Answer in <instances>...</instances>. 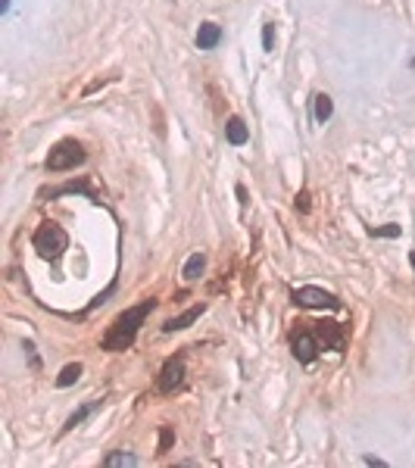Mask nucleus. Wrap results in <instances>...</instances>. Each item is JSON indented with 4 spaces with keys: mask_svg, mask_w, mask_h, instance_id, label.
<instances>
[{
    "mask_svg": "<svg viewBox=\"0 0 415 468\" xmlns=\"http://www.w3.org/2000/svg\"><path fill=\"white\" fill-rule=\"evenodd\" d=\"M372 238H400V225H384V228H372Z\"/></svg>",
    "mask_w": 415,
    "mask_h": 468,
    "instance_id": "obj_17",
    "label": "nucleus"
},
{
    "mask_svg": "<svg viewBox=\"0 0 415 468\" xmlns=\"http://www.w3.org/2000/svg\"><path fill=\"white\" fill-rule=\"evenodd\" d=\"M203 312H206V306H191L187 312H182V316H175V318H169L166 325H162V331L166 334H175V331H184V328H191V322H197V318L203 316Z\"/></svg>",
    "mask_w": 415,
    "mask_h": 468,
    "instance_id": "obj_7",
    "label": "nucleus"
},
{
    "mask_svg": "<svg viewBox=\"0 0 415 468\" xmlns=\"http://www.w3.org/2000/svg\"><path fill=\"white\" fill-rule=\"evenodd\" d=\"M334 116V100L328 94H316V122H328Z\"/></svg>",
    "mask_w": 415,
    "mask_h": 468,
    "instance_id": "obj_13",
    "label": "nucleus"
},
{
    "mask_svg": "<svg viewBox=\"0 0 415 468\" xmlns=\"http://www.w3.org/2000/svg\"><path fill=\"white\" fill-rule=\"evenodd\" d=\"M31 244H35V250L44 256V260H60V256L69 250V238L57 222H44V225H38L35 234H31Z\"/></svg>",
    "mask_w": 415,
    "mask_h": 468,
    "instance_id": "obj_2",
    "label": "nucleus"
},
{
    "mask_svg": "<svg viewBox=\"0 0 415 468\" xmlns=\"http://www.w3.org/2000/svg\"><path fill=\"white\" fill-rule=\"evenodd\" d=\"M225 138H228V144H234V147L247 144V140H250V131H247L244 119H238V116H231V119H228V125H225Z\"/></svg>",
    "mask_w": 415,
    "mask_h": 468,
    "instance_id": "obj_9",
    "label": "nucleus"
},
{
    "mask_svg": "<svg viewBox=\"0 0 415 468\" xmlns=\"http://www.w3.org/2000/svg\"><path fill=\"white\" fill-rule=\"evenodd\" d=\"M97 406H100V400H97V403H88V406H82V409H78V412H72V416H69V418H66V425H62V434H66V431H72V428H75V425H82V421H84V418H88V416H91V412H94V409H97Z\"/></svg>",
    "mask_w": 415,
    "mask_h": 468,
    "instance_id": "obj_14",
    "label": "nucleus"
},
{
    "mask_svg": "<svg viewBox=\"0 0 415 468\" xmlns=\"http://www.w3.org/2000/svg\"><path fill=\"white\" fill-rule=\"evenodd\" d=\"M182 381H184V359H182V356H175V359H169V362L162 365L156 387H160L162 394H172L175 387H182Z\"/></svg>",
    "mask_w": 415,
    "mask_h": 468,
    "instance_id": "obj_5",
    "label": "nucleus"
},
{
    "mask_svg": "<svg viewBox=\"0 0 415 468\" xmlns=\"http://www.w3.org/2000/svg\"><path fill=\"white\" fill-rule=\"evenodd\" d=\"M409 262H412V269H415V253H409Z\"/></svg>",
    "mask_w": 415,
    "mask_h": 468,
    "instance_id": "obj_22",
    "label": "nucleus"
},
{
    "mask_svg": "<svg viewBox=\"0 0 415 468\" xmlns=\"http://www.w3.org/2000/svg\"><path fill=\"white\" fill-rule=\"evenodd\" d=\"M84 147L78 144V140H60V144L50 147V153H47V169L50 172H66V169H75L84 162Z\"/></svg>",
    "mask_w": 415,
    "mask_h": 468,
    "instance_id": "obj_3",
    "label": "nucleus"
},
{
    "mask_svg": "<svg viewBox=\"0 0 415 468\" xmlns=\"http://www.w3.org/2000/svg\"><path fill=\"white\" fill-rule=\"evenodd\" d=\"M10 10V0H0V13H6Z\"/></svg>",
    "mask_w": 415,
    "mask_h": 468,
    "instance_id": "obj_21",
    "label": "nucleus"
},
{
    "mask_svg": "<svg viewBox=\"0 0 415 468\" xmlns=\"http://www.w3.org/2000/svg\"><path fill=\"white\" fill-rule=\"evenodd\" d=\"M222 41V28L216 26V22H203L197 28V47L200 50H213V47Z\"/></svg>",
    "mask_w": 415,
    "mask_h": 468,
    "instance_id": "obj_8",
    "label": "nucleus"
},
{
    "mask_svg": "<svg viewBox=\"0 0 415 468\" xmlns=\"http://www.w3.org/2000/svg\"><path fill=\"white\" fill-rule=\"evenodd\" d=\"M156 309V300H144L138 303V306L125 309L119 318H116L113 325H109V331L104 334V340H100V347L109 350V353H122V350H128L131 343H135L140 325L147 322V316Z\"/></svg>",
    "mask_w": 415,
    "mask_h": 468,
    "instance_id": "obj_1",
    "label": "nucleus"
},
{
    "mask_svg": "<svg viewBox=\"0 0 415 468\" xmlns=\"http://www.w3.org/2000/svg\"><path fill=\"white\" fill-rule=\"evenodd\" d=\"M22 350H26V353L31 356V369H41V362H38V356H35V343L26 340V343H22Z\"/></svg>",
    "mask_w": 415,
    "mask_h": 468,
    "instance_id": "obj_18",
    "label": "nucleus"
},
{
    "mask_svg": "<svg viewBox=\"0 0 415 468\" xmlns=\"http://www.w3.org/2000/svg\"><path fill=\"white\" fill-rule=\"evenodd\" d=\"M319 334H322V338H325L328 343H331L334 350H341V347H343V338H341L338 325H331V322H328V325H319Z\"/></svg>",
    "mask_w": 415,
    "mask_h": 468,
    "instance_id": "obj_15",
    "label": "nucleus"
},
{
    "mask_svg": "<svg viewBox=\"0 0 415 468\" xmlns=\"http://www.w3.org/2000/svg\"><path fill=\"white\" fill-rule=\"evenodd\" d=\"M203 269H206V256L194 253V256H187V262H184V269H182V278L184 281H197L203 275Z\"/></svg>",
    "mask_w": 415,
    "mask_h": 468,
    "instance_id": "obj_10",
    "label": "nucleus"
},
{
    "mask_svg": "<svg viewBox=\"0 0 415 468\" xmlns=\"http://www.w3.org/2000/svg\"><path fill=\"white\" fill-rule=\"evenodd\" d=\"M262 50H265V53L275 50V26H265V28H262Z\"/></svg>",
    "mask_w": 415,
    "mask_h": 468,
    "instance_id": "obj_16",
    "label": "nucleus"
},
{
    "mask_svg": "<svg viewBox=\"0 0 415 468\" xmlns=\"http://www.w3.org/2000/svg\"><path fill=\"white\" fill-rule=\"evenodd\" d=\"M291 300L300 309H341V300L331 291H322V287H297L291 294Z\"/></svg>",
    "mask_w": 415,
    "mask_h": 468,
    "instance_id": "obj_4",
    "label": "nucleus"
},
{
    "mask_svg": "<svg viewBox=\"0 0 415 468\" xmlns=\"http://www.w3.org/2000/svg\"><path fill=\"white\" fill-rule=\"evenodd\" d=\"M291 350H294L297 362H303V365L316 362V356H319V343L312 338V331H297L291 338Z\"/></svg>",
    "mask_w": 415,
    "mask_h": 468,
    "instance_id": "obj_6",
    "label": "nucleus"
},
{
    "mask_svg": "<svg viewBox=\"0 0 415 468\" xmlns=\"http://www.w3.org/2000/svg\"><path fill=\"white\" fill-rule=\"evenodd\" d=\"M82 372H84V365L82 362H69L66 369H62L57 374V387H69V384H75L78 378H82Z\"/></svg>",
    "mask_w": 415,
    "mask_h": 468,
    "instance_id": "obj_12",
    "label": "nucleus"
},
{
    "mask_svg": "<svg viewBox=\"0 0 415 468\" xmlns=\"http://www.w3.org/2000/svg\"><path fill=\"white\" fill-rule=\"evenodd\" d=\"M104 465L106 468H131V465H138V456L135 452L119 450V452H109V456L104 459Z\"/></svg>",
    "mask_w": 415,
    "mask_h": 468,
    "instance_id": "obj_11",
    "label": "nucleus"
},
{
    "mask_svg": "<svg viewBox=\"0 0 415 468\" xmlns=\"http://www.w3.org/2000/svg\"><path fill=\"white\" fill-rule=\"evenodd\" d=\"M363 462H365V465H375V468H384V465H387L384 459H378V456H363Z\"/></svg>",
    "mask_w": 415,
    "mask_h": 468,
    "instance_id": "obj_20",
    "label": "nucleus"
},
{
    "mask_svg": "<svg viewBox=\"0 0 415 468\" xmlns=\"http://www.w3.org/2000/svg\"><path fill=\"white\" fill-rule=\"evenodd\" d=\"M172 437H175V434H172V428H162V437H160V452H166V450H169Z\"/></svg>",
    "mask_w": 415,
    "mask_h": 468,
    "instance_id": "obj_19",
    "label": "nucleus"
}]
</instances>
